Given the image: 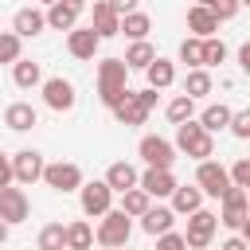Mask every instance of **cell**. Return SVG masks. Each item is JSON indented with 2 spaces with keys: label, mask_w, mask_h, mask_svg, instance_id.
I'll return each instance as SVG.
<instances>
[{
  "label": "cell",
  "mask_w": 250,
  "mask_h": 250,
  "mask_svg": "<svg viewBox=\"0 0 250 250\" xmlns=\"http://www.w3.org/2000/svg\"><path fill=\"white\" fill-rule=\"evenodd\" d=\"M31 215V203H27V195H23V188H0V223H8V227H16V223H23Z\"/></svg>",
  "instance_id": "cell-8"
},
{
  "label": "cell",
  "mask_w": 250,
  "mask_h": 250,
  "mask_svg": "<svg viewBox=\"0 0 250 250\" xmlns=\"http://www.w3.org/2000/svg\"><path fill=\"white\" fill-rule=\"evenodd\" d=\"M223 211H219V223H227L230 230H246V219H250V203H246V188H227L219 195Z\"/></svg>",
  "instance_id": "cell-4"
},
{
  "label": "cell",
  "mask_w": 250,
  "mask_h": 250,
  "mask_svg": "<svg viewBox=\"0 0 250 250\" xmlns=\"http://www.w3.org/2000/svg\"><path fill=\"white\" fill-rule=\"evenodd\" d=\"M125 78H129V66H125L121 59H105V62H98V94H102V102H105L109 109H113V102L129 90Z\"/></svg>",
  "instance_id": "cell-3"
},
{
  "label": "cell",
  "mask_w": 250,
  "mask_h": 250,
  "mask_svg": "<svg viewBox=\"0 0 250 250\" xmlns=\"http://www.w3.org/2000/svg\"><path fill=\"white\" fill-rule=\"evenodd\" d=\"M129 230H133V223H129V215L125 211H105L102 215V223H98V242L102 246H109V250H117V246H125L129 242Z\"/></svg>",
  "instance_id": "cell-6"
},
{
  "label": "cell",
  "mask_w": 250,
  "mask_h": 250,
  "mask_svg": "<svg viewBox=\"0 0 250 250\" xmlns=\"http://www.w3.org/2000/svg\"><path fill=\"white\" fill-rule=\"evenodd\" d=\"M223 59H227V43H223V39H215V35H211V39H203V66H219Z\"/></svg>",
  "instance_id": "cell-35"
},
{
  "label": "cell",
  "mask_w": 250,
  "mask_h": 250,
  "mask_svg": "<svg viewBox=\"0 0 250 250\" xmlns=\"http://www.w3.org/2000/svg\"><path fill=\"white\" fill-rule=\"evenodd\" d=\"M43 4H55V0H43Z\"/></svg>",
  "instance_id": "cell-48"
},
{
  "label": "cell",
  "mask_w": 250,
  "mask_h": 250,
  "mask_svg": "<svg viewBox=\"0 0 250 250\" xmlns=\"http://www.w3.org/2000/svg\"><path fill=\"white\" fill-rule=\"evenodd\" d=\"M180 59H184L191 70H195V66H203V39H195V35H191V39H184V43H180Z\"/></svg>",
  "instance_id": "cell-33"
},
{
  "label": "cell",
  "mask_w": 250,
  "mask_h": 250,
  "mask_svg": "<svg viewBox=\"0 0 250 250\" xmlns=\"http://www.w3.org/2000/svg\"><path fill=\"white\" fill-rule=\"evenodd\" d=\"M66 242H62V223H47L43 230H39V250H62Z\"/></svg>",
  "instance_id": "cell-34"
},
{
  "label": "cell",
  "mask_w": 250,
  "mask_h": 250,
  "mask_svg": "<svg viewBox=\"0 0 250 250\" xmlns=\"http://www.w3.org/2000/svg\"><path fill=\"white\" fill-rule=\"evenodd\" d=\"M43 102H47L55 113H66V109H74V102H78V94H74V82H70V78H47V82H43Z\"/></svg>",
  "instance_id": "cell-10"
},
{
  "label": "cell",
  "mask_w": 250,
  "mask_h": 250,
  "mask_svg": "<svg viewBox=\"0 0 250 250\" xmlns=\"http://www.w3.org/2000/svg\"><path fill=\"white\" fill-rule=\"evenodd\" d=\"M35 121H39V113H35V105H31V102H12V105L4 109V125H8V129H16V133L31 129Z\"/></svg>",
  "instance_id": "cell-17"
},
{
  "label": "cell",
  "mask_w": 250,
  "mask_h": 250,
  "mask_svg": "<svg viewBox=\"0 0 250 250\" xmlns=\"http://www.w3.org/2000/svg\"><path fill=\"white\" fill-rule=\"evenodd\" d=\"M78 199H82V211H86L90 219H102V215L109 211L113 191L105 188V180H94V184H82V188H78Z\"/></svg>",
  "instance_id": "cell-13"
},
{
  "label": "cell",
  "mask_w": 250,
  "mask_h": 250,
  "mask_svg": "<svg viewBox=\"0 0 250 250\" xmlns=\"http://www.w3.org/2000/svg\"><path fill=\"white\" fill-rule=\"evenodd\" d=\"M227 121H230V109H227V105H207V109H203V117H199V125H203L207 133L223 129Z\"/></svg>",
  "instance_id": "cell-32"
},
{
  "label": "cell",
  "mask_w": 250,
  "mask_h": 250,
  "mask_svg": "<svg viewBox=\"0 0 250 250\" xmlns=\"http://www.w3.org/2000/svg\"><path fill=\"white\" fill-rule=\"evenodd\" d=\"M117 23H121V20L109 12V4H105V0H94V23H90L94 35H98V39H109V35H117Z\"/></svg>",
  "instance_id": "cell-24"
},
{
  "label": "cell",
  "mask_w": 250,
  "mask_h": 250,
  "mask_svg": "<svg viewBox=\"0 0 250 250\" xmlns=\"http://www.w3.org/2000/svg\"><path fill=\"white\" fill-rule=\"evenodd\" d=\"M43 152H35V148H20L16 156H12V180H20V184H35V180H43Z\"/></svg>",
  "instance_id": "cell-12"
},
{
  "label": "cell",
  "mask_w": 250,
  "mask_h": 250,
  "mask_svg": "<svg viewBox=\"0 0 250 250\" xmlns=\"http://www.w3.org/2000/svg\"><path fill=\"white\" fill-rule=\"evenodd\" d=\"M43 20H47L55 31H70V27L78 23V12H74V8H66L62 0H55V4H51V12H47Z\"/></svg>",
  "instance_id": "cell-28"
},
{
  "label": "cell",
  "mask_w": 250,
  "mask_h": 250,
  "mask_svg": "<svg viewBox=\"0 0 250 250\" xmlns=\"http://www.w3.org/2000/svg\"><path fill=\"white\" fill-rule=\"evenodd\" d=\"M43 180H47V188H55V191H78V188H82V168L70 164V160H59V164H47V168H43Z\"/></svg>",
  "instance_id": "cell-9"
},
{
  "label": "cell",
  "mask_w": 250,
  "mask_h": 250,
  "mask_svg": "<svg viewBox=\"0 0 250 250\" xmlns=\"http://www.w3.org/2000/svg\"><path fill=\"white\" fill-rule=\"evenodd\" d=\"M199 207H203V191H199V188H188V184H184V188H180V184L172 188V215H191V211H199Z\"/></svg>",
  "instance_id": "cell-20"
},
{
  "label": "cell",
  "mask_w": 250,
  "mask_h": 250,
  "mask_svg": "<svg viewBox=\"0 0 250 250\" xmlns=\"http://www.w3.org/2000/svg\"><path fill=\"white\" fill-rule=\"evenodd\" d=\"M8 184H12V160L0 152V188H8Z\"/></svg>",
  "instance_id": "cell-42"
},
{
  "label": "cell",
  "mask_w": 250,
  "mask_h": 250,
  "mask_svg": "<svg viewBox=\"0 0 250 250\" xmlns=\"http://www.w3.org/2000/svg\"><path fill=\"white\" fill-rule=\"evenodd\" d=\"M145 74H148V90H168V86L176 82V66H172L168 59H160V55L145 66Z\"/></svg>",
  "instance_id": "cell-22"
},
{
  "label": "cell",
  "mask_w": 250,
  "mask_h": 250,
  "mask_svg": "<svg viewBox=\"0 0 250 250\" xmlns=\"http://www.w3.org/2000/svg\"><path fill=\"white\" fill-rule=\"evenodd\" d=\"M148 27H152V20H148L145 12H125L121 23H117V35H129L133 43H141V39L148 35Z\"/></svg>",
  "instance_id": "cell-25"
},
{
  "label": "cell",
  "mask_w": 250,
  "mask_h": 250,
  "mask_svg": "<svg viewBox=\"0 0 250 250\" xmlns=\"http://www.w3.org/2000/svg\"><path fill=\"white\" fill-rule=\"evenodd\" d=\"M156 250H188V242H184V234L168 230V234H156Z\"/></svg>",
  "instance_id": "cell-40"
},
{
  "label": "cell",
  "mask_w": 250,
  "mask_h": 250,
  "mask_svg": "<svg viewBox=\"0 0 250 250\" xmlns=\"http://www.w3.org/2000/svg\"><path fill=\"white\" fill-rule=\"evenodd\" d=\"M195 188L203 191V195H223L227 188H230V176H227V168L219 164V160H199V172H195Z\"/></svg>",
  "instance_id": "cell-7"
},
{
  "label": "cell",
  "mask_w": 250,
  "mask_h": 250,
  "mask_svg": "<svg viewBox=\"0 0 250 250\" xmlns=\"http://www.w3.org/2000/svg\"><path fill=\"white\" fill-rule=\"evenodd\" d=\"M227 176H230V184H234V188H250V160H246V156H242V160H234Z\"/></svg>",
  "instance_id": "cell-38"
},
{
  "label": "cell",
  "mask_w": 250,
  "mask_h": 250,
  "mask_svg": "<svg viewBox=\"0 0 250 250\" xmlns=\"http://www.w3.org/2000/svg\"><path fill=\"white\" fill-rule=\"evenodd\" d=\"M0 242H8V223H0Z\"/></svg>",
  "instance_id": "cell-46"
},
{
  "label": "cell",
  "mask_w": 250,
  "mask_h": 250,
  "mask_svg": "<svg viewBox=\"0 0 250 250\" xmlns=\"http://www.w3.org/2000/svg\"><path fill=\"white\" fill-rule=\"evenodd\" d=\"M238 4H242V0H215V4H211V16H215V20H234V16H238Z\"/></svg>",
  "instance_id": "cell-39"
},
{
  "label": "cell",
  "mask_w": 250,
  "mask_h": 250,
  "mask_svg": "<svg viewBox=\"0 0 250 250\" xmlns=\"http://www.w3.org/2000/svg\"><path fill=\"white\" fill-rule=\"evenodd\" d=\"M172 223H176V215H172V207H148L145 215H141V227H145V234H168L172 230Z\"/></svg>",
  "instance_id": "cell-21"
},
{
  "label": "cell",
  "mask_w": 250,
  "mask_h": 250,
  "mask_svg": "<svg viewBox=\"0 0 250 250\" xmlns=\"http://www.w3.org/2000/svg\"><path fill=\"white\" fill-rule=\"evenodd\" d=\"M152 105H156V90H125V94L113 102L109 113H113L121 125H145L148 113H152Z\"/></svg>",
  "instance_id": "cell-1"
},
{
  "label": "cell",
  "mask_w": 250,
  "mask_h": 250,
  "mask_svg": "<svg viewBox=\"0 0 250 250\" xmlns=\"http://www.w3.org/2000/svg\"><path fill=\"white\" fill-rule=\"evenodd\" d=\"M238 66H242V70H250V43H242V47H238Z\"/></svg>",
  "instance_id": "cell-44"
},
{
  "label": "cell",
  "mask_w": 250,
  "mask_h": 250,
  "mask_svg": "<svg viewBox=\"0 0 250 250\" xmlns=\"http://www.w3.org/2000/svg\"><path fill=\"white\" fill-rule=\"evenodd\" d=\"M227 125H230V133H234L238 141H246V137H250V109L230 113V121H227Z\"/></svg>",
  "instance_id": "cell-37"
},
{
  "label": "cell",
  "mask_w": 250,
  "mask_h": 250,
  "mask_svg": "<svg viewBox=\"0 0 250 250\" xmlns=\"http://www.w3.org/2000/svg\"><path fill=\"white\" fill-rule=\"evenodd\" d=\"M105 4H109V12H113V16L121 20L125 12H133V4H137V0H105Z\"/></svg>",
  "instance_id": "cell-41"
},
{
  "label": "cell",
  "mask_w": 250,
  "mask_h": 250,
  "mask_svg": "<svg viewBox=\"0 0 250 250\" xmlns=\"http://www.w3.org/2000/svg\"><path fill=\"white\" fill-rule=\"evenodd\" d=\"M164 113H168V121H172V125H184V121H191V113H195V102H191L188 94H176V98L168 102V109H164Z\"/></svg>",
  "instance_id": "cell-30"
},
{
  "label": "cell",
  "mask_w": 250,
  "mask_h": 250,
  "mask_svg": "<svg viewBox=\"0 0 250 250\" xmlns=\"http://www.w3.org/2000/svg\"><path fill=\"white\" fill-rule=\"evenodd\" d=\"M98 47H102V39L94 35V27H70V35H66V51H70L74 59H94Z\"/></svg>",
  "instance_id": "cell-15"
},
{
  "label": "cell",
  "mask_w": 250,
  "mask_h": 250,
  "mask_svg": "<svg viewBox=\"0 0 250 250\" xmlns=\"http://www.w3.org/2000/svg\"><path fill=\"white\" fill-rule=\"evenodd\" d=\"M148 207H152V199H148L141 188H129V191H121V211H125L129 219H133V215H145Z\"/></svg>",
  "instance_id": "cell-31"
},
{
  "label": "cell",
  "mask_w": 250,
  "mask_h": 250,
  "mask_svg": "<svg viewBox=\"0 0 250 250\" xmlns=\"http://www.w3.org/2000/svg\"><path fill=\"white\" fill-rule=\"evenodd\" d=\"M211 86H215V82H211V74H207L203 66L188 70V78H184V94H188L191 102H195V98H207V94H211Z\"/></svg>",
  "instance_id": "cell-27"
},
{
  "label": "cell",
  "mask_w": 250,
  "mask_h": 250,
  "mask_svg": "<svg viewBox=\"0 0 250 250\" xmlns=\"http://www.w3.org/2000/svg\"><path fill=\"white\" fill-rule=\"evenodd\" d=\"M188 31H195V39H211L219 31V20L211 16V8H188Z\"/></svg>",
  "instance_id": "cell-19"
},
{
  "label": "cell",
  "mask_w": 250,
  "mask_h": 250,
  "mask_svg": "<svg viewBox=\"0 0 250 250\" xmlns=\"http://www.w3.org/2000/svg\"><path fill=\"white\" fill-rule=\"evenodd\" d=\"M117 250H125V246H117Z\"/></svg>",
  "instance_id": "cell-49"
},
{
  "label": "cell",
  "mask_w": 250,
  "mask_h": 250,
  "mask_svg": "<svg viewBox=\"0 0 250 250\" xmlns=\"http://www.w3.org/2000/svg\"><path fill=\"white\" fill-rule=\"evenodd\" d=\"M12 78H16L20 90H31V86L43 82V66L31 62V59H16V62H12Z\"/></svg>",
  "instance_id": "cell-26"
},
{
  "label": "cell",
  "mask_w": 250,
  "mask_h": 250,
  "mask_svg": "<svg viewBox=\"0 0 250 250\" xmlns=\"http://www.w3.org/2000/svg\"><path fill=\"white\" fill-rule=\"evenodd\" d=\"M219 250H250V246H246V238H242V234H234V238H227Z\"/></svg>",
  "instance_id": "cell-43"
},
{
  "label": "cell",
  "mask_w": 250,
  "mask_h": 250,
  "mask_svg": "<svg viewBox=\"0 0 250 250\" xmlns=\"http://www.w3.org/2000/svg\"><path fill=\"white\" fill-rule=\"evenodd\" d=\"M137 188L152 199H164V195H172V188H176V176H172V168H148L145 176H137Z\"/></svg>",
  "instance_id": "cell-14"
},
{
  "label": "cell",
  "mask_w": 250,
  "mask_h": 250,
  "mask_svg": "<svg viewBox=\"0 0 250 250\" xmlns=\"http://www.w3.org/2000/svg\"><path fill=\"white\" fill-rule=\"evenodd\" d=\"M62 242H66V250H90L94 246V227L86 219H74V223L62 227Z\"/></svg>",
  "instance_id": "cell-18"
},
{
  "label": "cell",
  "mask_w": 250,
  "mask_h": 250,
  "mask_svg": "<svg viewBox=\"0 0 250 250\" xmlns=\"http://www.w3.org/2000/svg\"><path fill=\"white\" fill-rule=\"evenodd\" d=\"M105 188H109V191H129V188H137V168L125 164V160L109 164V172H105Z\"/></svg>",
  "instance_id": "cell-23"
},
{
  "label": "cell",
  "mask_w": 250,
  "mask_h": 250,
  "mask_svg": "<svg viewBox=\"0 0 250 250\" xmlns=\"http://www.w3.org/2000/svg\"><path fill=\"white\" fill-rule=\"evenodd\" d=\"M20 59V35L0 31V62H16Z\"/></svg>",
  "instance_id": "cell-36"
},
{
  "label": "cell",
  "mask_w": 250,
  "mask_h": 250,
  "mask_svg": "<svg viewBox=\"0 0 250 250\" xmlns=\"http://www.w3.org/2000/svg\"><path fill=\"white\" fill-rule=\"evenodd\" d=\"M172 148L188 152L191 160H211V156H215V141H211V133H207L199 121L176 125V145H172Z\"/></svg>",
  "instance_id": "cell-2"
},
{
  "label": "cell",
  "mask_w": 250,
  "mask_h": 250,
  "mask_svg": "<svg viewBox=\"0 0 250 250\" xmlns=\"http://www.w3.org/2000/svg\"><path fill=\"white\" fill-rule=\"evenodd\" d=\"M43 27H47V20H43V12H39V8H20V12H16V20H12V35H20V39L39 35Z\"/></svg>",
  "instance_id": "cell-16"
},
{
  "label": "cell",
  "mask_w": 250,
  "mask_h": 250,
  "mask_svg": "<svg viewBox=\"0 0 250 250\" xmlns=\"http://www.w3.org/2000/svg\"><path fill=\"white\" fill-rule=\"evenodd\" d=\"M215 230H219V215L199 207V211H191V219H188L184 242H188L191 250H207V246H211V238H215Z\"/></svg>",
  "instance_id": "cell-5"
},
{
  "label": "cell",
  "mask_w": 250,
  "mask_h": 250,
  "mask_svg": "<svg viewBox=\"0 0 250 250\" xmlns=\"http://www.w3.org/2000/svg\"><path fill=\"white\" fill-rule=\"evenodd\" d=\"M152 59H156V51H152V43H148V39H141V43H133V47L125 51V59H121V62H125L129 70H145V66L152 62Z\"/></svg>",
  "instance_id": "cell-29"
},
{
  "label": "cell",
  "mask_w": 250,
  "mask_h": 250,
  "mask_svg": "<svg viewBox=\"0 0 250 250\" xmlns=\"http://www.w3.org/2000/svg\"><path fill=\"white\" fill-rule=\"evenodd\" d=\"M66 8H74V12H86V0H62Z\"/></svg>",
  "instance_id": "cell-45"
},
{
  "label": "cell",
  "mask_w": 250,
  "mask_h": 250,
  "mask_svg": "<svg viewBox=\"0 0 250 250\" xmlns=\"http://www.w3.org/2000/svg\"><path fill=\"white\" fill-rule=\"evenodd\" d=\"M195 4H199V8H211V4H215V0H195Z\"/></svg>",
  "instance_id": "cell-47"
},
{
  "label": "cell",
  "mask_w": 250,
  "mask_h": 250,
  "mask_svg": "<svg viewBox=\"0 0 250 250\" xmlns=\"http://www.w3.org/2000/svg\"><path fill=\"white\" fill-rule=\"evenodd\" d=\"M137 152L145 156L148 168H172V164H176V148H172V141H164V137H141Z\"/></svg>",
  "instance_id": "cell-11"
}]
</instances>
